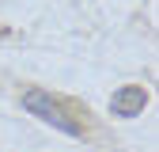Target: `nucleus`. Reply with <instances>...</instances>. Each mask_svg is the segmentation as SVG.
<instances>
[{"label": "nucleus", "mask_w": 159, "mask_h": 152, "mask_svg": "<svg viewBox=\"0 0 159 152\" xmlns=\"http://www.w3.org/2000/svg\"><path fill=\"white\" fill-rule=\"evenodd\" d=\"M144 107H148V91L144 88H121V91H114V99H110V110L117 118H136Z\"/></svg>", "instance_id": "f03ea898"}, {"label": "nucleus", "mask_w": 159, "mask_h": 152, "mask_svg": "<svg viewBox=\"0 0 159 152\" xmlns=\"http://www.w3.org/2000/svg\"><path fill=\"white\" fill-rule=\"evenodd\" d=\"M23 110H30L38 122H46V126H53V129H61V133H68V137H80V122H72V114L53 99V95H46V91H23Z\"/></svg>", "instance_id": "f257e3e1"}]
</instances>
